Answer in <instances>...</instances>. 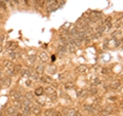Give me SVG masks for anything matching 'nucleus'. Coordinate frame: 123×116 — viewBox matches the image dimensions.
Instances as JSON below:
<instances>
[{
	"instance_id": "de8ad7c7",
	"label": "nucleus",
	"mask_w": 123,
	"mask_h": 116,
	"mask_svg": "<svg viewBox=\"0 0 123 116\" xmlns=\"http://www.w3.org/2000/svg\"><path fill=\"white\" fill-rule=\"evenodd\" d=\"M0 116H2V111H0Z\"/></svg>"
},
{
	"instance_id": "c756f323",
	"label": "nucleus",
	"mask_w": 123,
	"mask_h": 116,
	"mask_svg": "<svg viewBox=\"0 0 123 116\" xmlns=\"http://www.w3.org/2000/svg\"><path fill=\"white\" fill-rule=\"evenodd\" d=\"M25 97H26L27 99H29V100H32V99H33V93L29 92V93H26V96H25Z\"/></svg>"
},
{
	"instance_id": "f257e3e1",
	"label": "nucleus",
	"mask_w": 123,
	"mask_h": 116,
	"mask_svg": "<svg viewBox=\"0 0 123 116\" xmlns=\"http://www.w3.org/2000/svg\"><path fill=\"white\" fill-rule=\"evenodd\" d=\"M9 96L11 97L13 101H14V100H17V101H22V99H23V96H22L18 92H17V90H12Z\"/></svg>"
},
{
	"instance_id": "e433bc0d",
	"label": "nucleus",
	"mask_w": 123,
	"mask_h": 116,
	"mask_svg": "<svg viewBox=\"0 0 123 116\" xmlns=\"http://www.w3.org/2000/svg\"><path fill=\"white\" fill-rule=\"evenodd\" d=\"M117 99H118V98H117V97H111V98H110L109 100H110V101H112V102H115Z\"/></svg>"
},
{
	"instance_id": "20e7f679",
	"label": "nucleus",
	"mask_w": 123,
	"mask_h": 116,
	"mask_svg": "<svg viewBox=\"0 0 123 116\" xmlns=\"http://www.w3.org/2000/svg\"><path fill=\"white\" fill-rule=\"evenodd\" d=\"M3 66L6 68V70H8V69H13V64H12L11 61H9V60H5V61H3Z\"/></svg>"
},
{
	"instance_id": "ddd939ff",
	"label": "nucleus",
	"mask_w": 123,
	"mask_h": 116,
	"mask_svg": "<svg viewBox=\"0 0 123 116\" xmlns=\"http://www.w3.org/2000/svg\"><path fill=\"white\" fill-rule=\"evenodd\" d=\"M121 85V83H120V81H115V82H113V83H110V88H112V89H116V88H118V87Z\"/></svg>"
},
{
	"instance_id": "2f4dec72",
	"label": "nucleus",
	"mask_w": 123,
	"mask_h": 116,
	"mask_svg": "<svg viewBox=\"0 0 123 116\" xmlns=\"http://www.w3.org/2000/svg\"><path fill=\"white\" fill-rule=\"evenodd\" d=\"M49 97H50V100H51V101H57V93H53V95H51V96H49Z\"/></svg>"
},
{
	"instance_id": "f704fd0d",
	"label": "nucleus",
	"mask_w": 123,
	"mask_h": 116,
	"mask_svg": "<svg viewBox=\"0 0 123 116\" xmlns=\"http://www.w3.org/2000/svg\"><path fill=\"white\" fill-rule=\"evenodd\" d=\"M32 77L34 78V79H39V74L35 73V74H33V75H32Z\"/></svg>"
},
{
	"instance_id": "aec40b11",
	"label": "nucleus",
	"mask_w": 123,
	"mask_h": 116,
	"mask_svg": "<svg viewBox=\"0 0 123 116\" xmlns=\"http://www.w3.org/2000/svg\"><path fill=\"white\" fill-rule=\"evenodd\" d=\"M105 30H106V26H105V25H101V26L97 27V31L100 33H104Z\"/></svg>"
},
{
	"instance_id": "c03bdc74",
	"label": "nucleus",
	"mask_w": 123,
	"mask_h": 116,
	"mask_svg": "<svg viewBox=\"0 0 123 116\" xmlns=\"http://www.w3.org/2000/svg\"><path fill=\"white\" fill-rule=\"evenodd\" d=\"M13 2L15 3V4H18V0H13Z\"/></svg>"
},
{
	"instance_id": "423d86ee",
	"label": "nucleus",
	"mask_w": 123,
	"mask_h": 116,
	"mask_svg": "<svg viewBox=\"0 0 123 116\" xmlns=\"http://www.w3.org/2000/svg\"><path fill=\"white\" fill-rule=\"evenodd\" d=\"M17 47H18L17 43L12 42V41H9V42H7V44H6V48L9 49V51H14Z\"/></svg>"
},
{
	"instance_id": "6ab92c4d",
	"label": "nucleus",
	"mask_w": 123,
	"mask_h": 116,
	"mask_svg": "<svg viewBox=\"0 0 123 116\" xmlns=\"http://www.w3.org/2000/svg\"><path fill=\"white\" fill-rule=\"evenodd\" d=\"M43 71H44V67H43V66H38V67L36 68V73L39 75H41L43 73Z\"/></svg>"
},
{
	"instance_id": "c85d7f7f",
	"label": "nucleus",
	"mask_w": 123,
	"mask_h": 116,
	"mask_svg": "<svg viewBox=\"0 0 123 116\" xmlns=\"http://www.w3.org/2000/svg\"><path fill=\"white\" fill-rule=\"evenodd\" d=\"M93 85H98V84H101V79L100 78H95V79L93 80Z\"/></svg>"
},
{
	"instance_id": "b1692460",
	"label": "nucleus",
	"mask_w": 123,
	"mask_h": 116,
	"mask_svg": "<svg viewBox=\"0 0 123 116\" xmlns=\"http://www.w3.org/2000/svg\"><path fill=\"white\" fill-rule=\"evenodd\" d=\"M97 88H95V87H92V88H90V90H89V93H90L91 96H94V95H97Z\"/></svg>"
},
{
	"instance_id": "9d476101",
	"label": "nucleus",
	"mask_w": 123,
	"mask_h": 116,
	"mask_svg": "<svg viewBox=\"0 0 123 116\" xmlns=\"http://www.w3.org/2000/svg\"><path fill=\"white\" fill-rule=\"evenodd\" d=\"M23 115L25 116H27V115H29L30 114V112H31V107L30 106H23Z\"/></svg>"
},
{
	"instance_id": "a878e982",
	"label": "nucleus",
	"mask_w": 123,
	"mask_h": 116,
	"mask_svg": "<svg viewBox=\"0 0 123 116\" xmlns=\"http://www.w3.org/2000/svg\"><path fill=\"white\" fill-rule=\"evenodd\" d=\"M45 1H46V0H36V3L40 6V7H43L44 4H45Z\"/></svg>"
},
{
	"instance_id": "49530a36",
	"label": "nucleus",
	"mask_w": 123,
	"mask_h": 116,
	"mask_svg": "<svg viewBox=\"0 0 123 116\" xmlns=\"http://www.w3.org/2000/svg\"><path fill=\"white\" fill-rule=\"evenodd\" d=\"M1 51H2V46L0 45V52H1Z\"/></svg>"
},
{
	"instance_id": "72a5a7b5",
	"label": "nucleus",
	"mask_w": 123,
	"mask_h": 116,
	"mask_svg": "<svg viewBox=\"0 0 123 116\" xmlns=\"http://www.w3.org/2000/svg\"><path fill=\"white\" fill-rule=\"evenodd\" d=\"M101 73H103V74H105V75H107L108 73H109V70H108L107 68H104L103 70H101Z\"/></svg>"
},
{
	"instance_id": "a19ab883",
	"label": "nucleus",
	"mask_w": 123,
	"mask_h": 116,
	"mask_svg": "<svg viewBox=\"0 0 123 116\" xmlns=\"http://www.w3.org/2000/svg\"><path fill=\"white\" fill-rule=\"evenodd\" d=\"M82 93H83V92H82V90H80V92H79V93H77V96H81V95H82Z\"/></svg>"
},
{
	"instance_id": "79ce46f5",
	"label": "nucleus",
	"mask_w": 123,
	"mask_h": 116,
	"mask_svg": "<svg viewBox=\"0 0 123 116\" xmlns=\"http://www.w3.org/2000/svg\"><path fill=\"white\" fill-rule=\"evenodd\" d=\"M51 61H52V62L55 61V56H52V57H51Z\"/></svg>"
},
{
	"instance_id": "4be33fe9",
	"label": "nucleus",
	"mask_w": 123,
	"mask_h": 116,
	"mask_svg": "<svg viewBox=\"0 0 123 116\" xmlns=\"http://www.w3.org/2000/svg\"><path fill=\"white\" fill-rule=\"evenodd\" d=\"M84 109L86 111L90 112V113H92V112H94V108L92 107V106H89V105H85L84 106Z\"/></svg>"
},
{
	"instance_id": "9b49d317",
	"label": "nucleus",
	"mask_w": 123,
	"mask_h": 116,
	"mask_svg": "<svg viewBox=\"0 0 123 116\" xmlns=\"http://www.w3.org/2000/svg\"><path fill=\"white\" fill-rule=\"evenodd\" d=\"M43 93H44V88L41 86H39V87H37V88L35 89V95L37 97H39V96H42L43 95Z\"/></svg>"
},
{
	"instance_id": "8fccbe9b",
	"label": "nucleus",
	"mask_w": 123,
	"mask_h": 116,
	"mask_svg": "<svg viewBox=\"0 0 123 116\" xmlns=\"http://www.w3.org/2000/svg\"><path fill=\"white\" fill-rule=\"evenodd\" d=\"M0 76H1V72H0Z\"/></svg>"
},
{
	"instance_id": "dca6fc26",
	"label": "nucleus",
	"mask_w": 123,
	"mask_h": 116,
	"mask_svg": "<svg viewBox=\"0 0 123 116\" xmlns=\"http://www.w3.org/2000/svg\"><path fill=\"white\" fill-rule=\"evenodd\" d=\"M104 24H105V25H107L108 27H112V18H111V17H108V18L106 19V20H105Z\"/></svg>"
},
{
	"instance_id": "f03ea898",
	"label": "nucleus",
	"mask_w": 123,
	"mask_h": 116,
	"mask_svg": "<svg viewBox=\"0 0 123 116\" xmlns=\"http://www.w3.org/2000/svg\"><path fill=\"white\" fill-rule=\"evenodd\" d=\"M31 113H32L33 115H35V116H37V115H40L41 114V108L39 107V106H32L31 107Z\"/></svg>"
},
{
	"instance_id": "0eeeda50",
	"label": "nucleus",
	"mask_w": 123,
	"mask_h": 116,
	"mask_svg": "<svg viewBox=\"0 0 123 116\" xmlns=\"http://www.w3.org/2000/svg\"><path fill=\"white\" fill-rule=\"evenodd\" d=\"M2 86H4V87H8L9 85H10V83H11V78L10 77H5L4 79L2 80Z\"/></svg>"
},
{
	"instance_id": "4c0bfd02",
	"label": "nucleus",
	"mask_w": 123,
	"mask_h": 116,
	"mask_svg": "<svg viewBox=\"0 0 123 116\" xmlns=\"http://www.w3.org/2000/svg\"><path fill=\"white\" fill-rule=\"evenodd\" d=\"M50 84L52 85V87H57V82H53V81H52Z\"/></svg>"
},
{
	"instance_id": "5701e85b",
	"label": "nucleus",
	"mask_w": 123,
	"mask_h": 116,
	"mask_svg": "<svg viewBox=\"0 0 123 116\" xmlns=\"http://www.w3.org/2000/svg\"><path fill=\"white\" fill-rule=\"evenodd\" d=\"M101 34H103V33H100V32L93 33V34L91 35V39H97V38H100V37L101 36Z\"/></svg>"
},
{
	"instance_id": "ea45409f",
	"label": "nucleus",
	"mask_w": 123,
	"mask_h": 116,
	"mask_svg": "<svg viewBox=\"0 0 123 116\" xmlns=\"http://www.w3.org/2000/svg\"><path fill=\"white\" fill-rule=\"evenodd\" d=\"M75 116H81V113H80V112H77V111H76Z\"/></svg>"
},
{
	"instance_id": "a211bd4d",
	"label": "nucleus",
	"mask_w": 123,
	"mask_h": 116,
	"mask_svg": "<svg viewBox=\"0 0 123 116\" xmlns=\"http://www.w3.org/2000/svg\"><path fill=\"white\" fill-rule=\"evenodd\" d=\"M54 113V110H52V109H47V110H45L44 112V116H52Z\"/></svg>"
},
{
	"instance_id": "4468645a",
	"label": "nucleus",
	"mask_w": 123,
	"mask_h": 116,
	"mask_svg": "<svg viewBox=\"0 0 123 116\" xmlns=\"http://www.w3.org/2000/svg\"><path fill=\"white\" fill-rule=\"evenodd\" d=\"M77 70H78V72H80V73H85V72L87 71V66H85V65H80Z\"/></svg>"
},
{
	"instance_id": "3c124183",
	"label": "nucleus",
	"mask_w": 123,
	"mask_h": 116,
	"mask_svg": "<svg viewBox=\"0 0 123 116\" xmlns=\"http://www.w3.org/2000/svg\"><path fill=\"white\" fill-rule=\"evenodd\" d=\"M4 1H8V0H4Z\"/></svg>"
},
{
	"instance_id": "7ed1b4c3",
	"label": "nucleus",
	"mask_w": 123,
	"mask_h": 116,
	"mask_svg": "<svg viewBox=\"0 0 123 116\" xmlns=\"http://www.w3.org/2000/svg\"><path fill=\"white\" fill-rule=\"evenodd\" d=\"M44 93L48 96H51V95H53V93H55V89H54V87H52V86H46L44 88Z\"/></svg>"
},
{
	"instance_id": "bb28decb",
	"label": "nucleus",
	"mask_w": 123,
	"mask_h": 116,
	"mask_svg": "<svg viewBox=\"0 0 123 116\" xmlns=\"http://www.w3.org/2000/svg\"><path fill=\"white\" fill-rule=\"evenodd\" d=\"M74 84L72 82H67L66 84H65V87H66V89H69V88H73Z\"/></svg>"
},
{
	"instance_id": "cd10ccee",
	"label": "nucleus",
	"mask_w": 123,
	"mask_h": 116,
	"mask_svg": "<svg viewBox=\"0 0 123 116\" xmlns=\"http://www.w3.org/2000/svg\"><path fill=\"white\" fill-rule=\"evenodd\" d=\"M36 102L38 103V104H39L40 106L45 105V101H43V99H37V100H36Z\"/></svg>"
},
{
	"instance_id": "37998d69",
	"label": "nucleus",
	"mask_w": 123,
	"mask_h": 116,
	"mask_svg": "<svg viewBox=\"0 0 123 116\" xmlns=\"http://www.w3.org/2000/svg\"><path fill=\"white\" fill-rule=\"evenodd\" d=\"M100 98H97V99H95V103H100Z\"/></svg>"
},
{
	"instance_id": "473e14b6",
	"label": "nucleus",
	"mask_w": 123,
	"mask_h": 116,
	"mask_svg": "<svg viewBox=\"0 0 123 116\" xmlns=\"http://www.w3.org/2000/svg\"><path fill=\"white\" fill-rule=\"evenodd\" d=\"M28 59L30 60V62H31V63H33V62H35V60H36V57H35V56H31V57H29Z\"/></svg>"
},
{
	"instance_id": "7c9ffc66",
	"label": "nucleus",
	"mask_w": 123,
	"mask_h": 116,
	"mask_svg": "<svg viewBox=\"0 0 123 116\" xmlns=\"http://www.w3.org/2000/svg\"><path fill=\"white\" fill-rule=\"evenodd\" d=\"M75 113H76V111L74 109H71L69 111V113H68V116H75Z\"/></svg>"
},
{
	"instance_id": "1a4fd4ad",
	"label": "nucleus",
	"mask_w": 123,
	"mask_h": 116,
	"mask_svg": "<svg viewBox=\"0 0 123 116\" xmlns=\"http://www.w3.org/2000/svg\"><path fill=\"white\" fill-rule=\"evenodd\" d=\"M39 58H40V60H41L42 62H46V61H47V60L49 59V56L47 55V52H45V51H42L41 54H40Z\"/></svg>"
},
{
	"instance_id": "09e8293b",
	"label": "nucleus",
	"mask_w": 123,
	"mask_h": 116,
	"mask_svg": "<svg viewBox=\"0 0 123 116\" xmlns=\"http://www.w3.org/2000/svg\"><path fill=\"white\" fill-rule=\"evenodd\" d=\"M1 19H2V15H1V14H0V20H1Z\"/></svg>"
},
{
	"instance_id": "f8f14e48",
	"label": "nucleus",
	"mask_w": 123,
	"mask_h": 116,
	"mask_svg": "<svg viewBox=\"0 0 123 116\" xmlns=\"http://www.w3.org/2000/svg\"><path fill=\"white\" fill-rule=\"evenodd\" d=\"M12 106L15 107L17 109H20L23 107V104H22V101H17V100H14V101H12Z\"/></svg>"
},
{
	"instance_id": "2eb2a0df",
	"label": "nucleus",
	"mask_w": 123,
	"mask_h": 116,
	"mask_svg": "<svg viewBox=\"0 0 123 116\" xmlns=\"http://www.w3.org/2000/svg\"><path fill=\"white\" fill-rule=\"evenodd\" d=\"M15 112H17V108L13 107V106H10V107L7 108V113H8L9 115H13Z\"/></svg>"
},
{
	"instance_id": "39448f33",
	"label": "nucleus",
	"mask_w": 123,
	"mask_h": 116,
	"mask_svg": "<svg viewBox=\"0 0 123 116\" xmlns=\"http://www.w3.org/2000/svg\"><path fill=\"white\" fill-rule=\"evenodd\" d=\"M40 80H41L43 83H51L52 82V79L48 76V75H42V76L40 77Z\"/></svg>"
},
{
	"instance_id": "603ef678",
	"label": "nucleus",
	"mask_w": 123,
	"mask_h": 116,
	"mask_svg": "<svg viewBox=\"0 0 123 116\" xmlns=\"http://www.w3.org/2000/svg\"><path fill=\"white\" fill-rule=\"evenodd\" d=\"M121 48H122V49H123V45H122V47H121Z\"/></svg>"
},
{
	"instance_id": "a18cd8bd",
	"label": "nucleus",
	"mask_w": 123,
	"mask_h": 116,
	"mask_svg": "<svg viewBox=\"0 0 123 116\" xmlns=\"http://www.w3.org/2000/svg\"><path fill=\"white\" fill-rule=\"evenodd\" d=\"M17 116H24V115L22 114V113H18V114H17Z\"/></svg>"
},
{
	"instance_id": "412c9836",
	"label": "nucleus",
	"mask_w": 123,
	"mask_h": 116,
	"mask_svg": "<svg viewBox=\"0 0 123 116\" xmlns=\"http://www.w3.org/2000/svg\"><path fill=\"white\" fill-rule=\"evenodd\" d=\"M13 71H14V73H21V71H22V66H21V65H14Z\"/></svg>"
},
{
	"instance_id": "6e6552de",
	"label": "nucleus",
	"mask_w": 123,
	"mask_h": 116,
	"mask_svg": "<svg viewBox=\"0 0 123 116\" xmlns=\"http://www.w3.org/2000/svg\"><path fill=\"white\" fill-rule=\"evenodd\" d=\"M22 104L23 106H32V102H31V100L27 99L26 97H23V99H22Z\"/></svg>"
},
{
	"instance_id": "f3484780",
	"label": "nucleus",
	"mask_w": 123,
	"mask_h": 116,
	"mask_svg": "<svg viewBox=\"0 0 123 116\" xmlns=\"http://www.w3.org/2000/svg\"><path fill=\"white\" fill-rule=\"evenodd\" d=\"M47 71H48V73H50V74H54V73H57V67H52V66H49V67H47Z\"/></svg>"
},
{
	"instance_id": "58836bf2",
	"label": "nucleus",
	"mask_w": 123,
	"mask_h": 116,
	"mask_svg": "<svg viewBox=\"0 0 123 116\" xmlns=\"http://www.w3.org/2000/svg\"><path fill=\"white\" fill-rule=\"evenodd\" d=\"M26 84H27L28 86H30L31 84H32V81H31V80H27V81H26Z\"/></svg>"
},
{
	"instance_id": "393cba45",
	"label": "nucleus",
	"mask_w": 123,
	"mask_h": 116,
	"mask_svg": "<svg viewBox=\"0 0 123 116\" xmlns=\"http://www.w3.org/2000/svg\"><path fill=\"white\" fill-rule=\"evenodd\" d=\"M9 57H10L12 60H17L18 57H20V55H17L14 51H12V52H10V54H9Z\"/></svg>"
},
{
	"instance_id": "c9c22d12",
	"label": "nucleus",
	"mask_w": 123,
	"mask_h": 116,
	"mask_svg": "<svg viewBox=\"0 0 123 116\" xmlns=\"http://www.w3.org/2000/svg\"><path fill=\"white\" fill-rule=\"evenodd\" d=\"M52 116H62V113H60V112H57V111H54V113Z\"/></svg>"
}]
</instances>
